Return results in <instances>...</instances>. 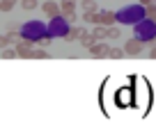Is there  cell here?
Listing matches in <instances>:
<instances>
[{"label": "cell", "instance_id": "obj_17", "mask_svg": "<svg viewBox=\"0 0 156 130\" xmlns=\"http://www.w3.org/2000/svg\"><path fill=\"white\" fill-rule=\"evenodd\" d=\"M147 16H149V18H156V5H154V2L147 5Z\"/></svg>", "mask_w": 156, "mask_h": 130}, {"label": "cell", "instance_id": "obj_9", "mask_svg": "<svg viewBox=\"0 0 156 130\" xmlns=\"http://www.w3.org/2000/svg\"><path fill=\"white\" fill-rule=\"evenodd\" d=\"M16 5V0H0V12H12Z\"/></svg>", "mask_w": 156, "mask_h": 130}, {"label": "cell", "instance_id": "obj_16", "mask_svg": "<svg viewBox=\"0 0 156 130\" xmlns=\"http://www.w3.org/2000/svg\"><path fill=\"white\" fill-rule=\"evenodd\" d=\"M80 32H83L80 28H71V30L67 32V41H69V39H78V37H80Z\"/></svg>", "mask_w": 156, "mask_h": 130}, {"label": "cell", "instance_id": "obj_22", "mask_svg": "<svg viewBox=\"0 0 156 130\" xmlns=\"http://www.w3.org/2000/svg\"><path fill=\"white\" fill-rule=\"evenodd\" d=\"M149 2H151V0H140V5H149Z\"/></svg>", "mask_w": 156, "mask_h": 130}, {"label": "cell", "instance_id": "obj_11", "mask_svg": "<svg viewBox=\"0 0 156 130\" xmlns=\"http://www.w3.org/2000/svg\"><path fill=\"white\" fill-rule=\"evenodd\" d=\"M92 34H94V39H97V41H101V39H106V28H101V25H99V28L92 30Z\"/></svg>", "mask_w": 156, "mask_h": 130}, {"label": "cell", "instance_id": "obj_1", "mask_svg": "<svg viewBox=\"0 0 156 130\" xmlns=\"http://www.w3.org/2000/svg\"><path fill=\"white\" fill-rule=\"evenodd\" d=\"M41 12H44L48 18H58V16H60V5L53 2V0H46L44 5H41Z\"/></svg>", "mask_w": 156, "mask_h": 130}, {"label": "cell", "instance_id": "obj_21", "mask_svg": "<svg viewBox=\"0 0 156 130\" xmlns=\"http://www.w3.org/2000/svg\"><path fill=\"white\" fill-rule=\"evenodd\" d=\"M7 43H9V41H7V37H0V48H5Z\"/></svg>", "mask_w": 156, "mask_h": 130}, {"label": "cell", "instance_id": "obj_5", "mask_svg": "<svg viewBox=\"0 0 156 130\" xmlns=\"http://www.w3.org/2000/svg\"><path fill=\"white\" fill-rule=\"evenodd\" d=\"M73 9H76V0H62V2H60V14L62 16L71 14Z\"/></svg>", "mask_w": 156, "mask_h": 130}, {"label": "cell", "instance_id": "obj_19", "mask_svg": "<svg viewBox=\"0 0 156 130\" xmlns=\"http://www.w3.org/2000/svg\"><path fill=\"white\" fill-rule=\"evenodd\" d=\"M64 18H67V23H76V21H78V16H76V12H71V14H67Z\"/></svg>", "mask_w": 156, "mask_h": 130}, {"label": "cell", "instance_id": "obj_2", "mask_svg": "<svg viewBox=\"0 0 156 130\" xmlns=\"http://www.w3.org/2000/svg\"><path fill=\"white\" fill-rule=\"evenodd\" d=\"M124 53H126V55H140L142 53V41H140V39H129Z\"/></svg>", "mask_w": 156, "mask_h": 130}, {"label": "cell", "instance_id": "obj_13", "mask_svg": "<svg viewBox=\"0 0 156 130\" xmlns=\"http://www.w3.org/2000/svg\"><path fill=\"white\" fill-rule=\"evenodd\" d=\"M119 34H122V32H119V30H117V28H110V25H108V28H106V37H108V39H117V37H119Z\"/></svg>", "mask_w": 156, "mask_h": 130}, {"label": "cell", "instance_id": "obj_3", "mask_svg": "<svg viewBox=\"0 0 156 130\" xmlns=\"http://www.w3.org/2000/svg\"><path fill=\"white\" fill-rule=\"evenodd\" d=\"M90 55H92V57H106L108 55V46L106 43H97L94 41L92 46H90Z\"/></svg>", "mask_w": 156, "mask_h": 130}, {"label": "cell", "instance_id": "obj_12", "mask_svg": "<svg viewBox=\"0 0 156 130\" xmlns=\"http://www.w3.org/2000/svg\"><path fill=\"white\" fill-rule=\"evenodd\" d=\"M83 9H85V12H97L99 7H97V2H94V0H83Z\"/></svg>", "mask_w": 156, "mask_h": 130}, {"label": "cell", "instance_id": "obj_15", "mask_svg": "<svg viewBox=\"0 0 156 130\" xmlns=\"http://www.w3.org/2000/svg\"><path fill=\"white\" fill-rule=\"evenodd\" d=\"M124 55V50H119V48H108V57H112V59H119Z\"/></svg>", "mask_w": 156, "mask_h": 130}, {"label": "cell", "instance_id": "obj_7", "mask_svg": "<svg viewBox=\"0 0 156 130\" xmlns=\"http://www.w3.org/2000/svg\"><path fill=\"white\" fill-rule=\"evenodd\" d=\"M78 39H80V43H83L85 48H90V46L97 41V39H94V34H87V32H80V37H78Z\"/></svg>", "mask_w": 156, "mask_h": 130}, {"label": "cell", "instance_id": "obj_10", "mask_svg": "<svg viewBox=\"0 0 156 130\" xmlns=\"http://www.w3.org/2000/svg\"><path fill=\"white\" fill-rule=\"evenodd\" d=\"M83 18L87 21V23H97V25H99V14H97V12H85Z\"/></svg>", "mask_w": 156, "mask_h": 130}, {"label": "cell", "instance_id": "obj_4", "mask_svg": "<svg viewBox=\"0 0 156 130\" xmlns=\"http://www.w3.org/2000/svg\"><path fill=\"white\" fill-rule=\"evenodd\" d=\"M16 55H21V57H30V55H32V43H30V41H21L19 48H16Z\"/></svg>", "mask_w": 156, "mask_h": 130}, {"label": "cell", "instance_id": "obj_20", "mask_svg": "<svg viewBox=\"0 0 156 130\" xmlns=\"http://www.w3.org/2000/svg\"><path fill=\"white\" fill-rule=\"evenodd\" d=\"M32 57H39V59H44V57H48V55H46V50H34V53H32Z\"/></svg>", "mask_w": 156, "mask_h": 130}, {"label": "cell", "instance_id": "obj_6", "mask_svg": "<svg viewBox=\"0 0 156 130\" xmlns=\"http://www.w3.org/2000/svg\"><path fill=\"white\" fill-rule=\"evenodd\" d=\"M112 23H115V14H112V12L99 14V25H112Z\"/></svg>", "mask_w": 156, "mask_h": 130}, {"label": "cell", "instance_id": "obj_24", "mask_svg": "<svg viewBox=\"0 0 156 130\" xmlns=\"http://www.w3.org/2000/svg\"><path fill=\"white\" fill-rule=\"evenodd\" d=\"M154 23H156V18H154Z\"/></svg>", "mask_w": 156, "mask_h": 130}, {"label": "cell", "instance_id": "obj_8", "mask_svg": "<svg viewBox=\"0 0 156 130\" xmlns=\"http://www.w3.org/2000/svg\"><path fill=\"white\" fill-rule=\"evenodd\" d=\"M21 7H23L25 12H32V9L39 7V2H37V0H21Z\"/></svg>", "mask_w": 156, "mask_h": 130}, {"label": "cell", "instance_id": "obj_23", "mask_svg": "<svg viewBox=\"0 0 156 130\" xmlns=\"http://www.w3.org/2000/svg\"><path fill=\"white\" fill-rule=\"evenodd\" d=\"M151 57H154V59H156V48H151Z\"/></svg>", "mask_w": 156, "mask_h": 130}, {"label": "cell", "instance_id": "obj_18", "mask_svg": "<svg viewBox=\"0 0 156 130\" xmlns=\"http://www.w3.org/2000/svg\"><path fill=\"white\" fill-rule=\"evenodd\" d=\"M2 57H5V59H12V57H16V50H12V48H5V50H2Z\"/></svg>", "mask_w": 156, "mask_h": 130}, {"label": "cell", "instance_id": "obj_14", "mask_svg": "<svg viewBox=\"0 0 156 130\" xmlns=\"http://www.w3.org/2000/svg\"><path fill=\"white\" fill-rule=\"evenodd\" d=\"M7 41H9V43L19 41V30H16V28H12L9 32H7Z\"/></svg>", "mask_w": 156, "mask_h": 130}]
</instances>
